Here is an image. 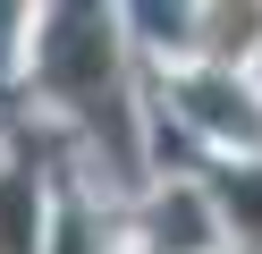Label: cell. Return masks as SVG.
<instances>
[{"label": "cell", "instance_id": "obj_1", "mask_svg": "<svg viewBox=\"0 0 262 254\" xmlns=\"http://www.w3.org/2000/svg\"><path fill=\"white\" fill-rule=\"evenodd\" d=\"M203 34H211V51L245 60V51L262 43V0H211V9H203Z\"/></svg>", "mask_w": 262, "mask_h": 254}]
</instances>
